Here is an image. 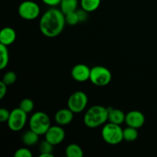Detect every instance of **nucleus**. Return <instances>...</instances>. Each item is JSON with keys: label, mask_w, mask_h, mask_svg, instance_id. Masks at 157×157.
<instances>
[{"label": "nucleus", "mask_w": 157, "mask_h": 157, "mask_svg": "<svg viewBox=\"0 0 157 157\" xmlns=\"http://www.w3.org/2000/svg\"><path fill=\"white\" fill-rule=\"evenodd\" d=\"M65 15L61 9L52 7L40 18L39 29L48 38H55L63 32L65 26Z\"/></svg>", "instance_id": "1"}, {"label": "nucleus", "mask_w": 157, "mask_h": 157, "mask_svg": "<svg viewBox=\"0 0 157 157\" xmlns=\"http://www.w3.org/2000/svg\"><path fill=\"white\" fill-rule=\"evenodd\" d=\"M83 121L86 127L90 129L98 128L104 125L108 121L107 107L101 105L92 106L86 111Z\"/></svg>", "instance_id": "2"}, {"label": "nucleus", "mask_w": 157, "mask_h": 157, "mask_svg": "<svg viewBox=\"0 0 157 157\" xmlns=\"http://www.w3.org/2000/svg\"><path fill=\"white\" fill-rule=\"evenodd\" d=\"M124 129L118 124H106L101 130V136L105 143L110 145H117L124 140Z\"/></svg>", "instance_id": "3"}, {"label": "nucleus", "mask_w": 157, "mask_h": 157, "mask_svg": "<svg viewBox=\"0 0 157 157\" xmlns=\"http://www.w3.org/2000/svg\"><path fill=\"white\" fill-rule=\"evenodd\" d=\"M29 127L39 136L44 135L51 125V120L48 115L42 111H37L29 119Z\"/></svg>", "instance_id": "4"}, {"label": "nucleus", "mask_w": 157, "mask_h": 157, "mask_svg": "<svg viewBox=\"0 0 157 157\" xmlns=\"http://www.w3.org/2000/svg\"><path fill=\"white\" fill-rule=\"evenodd\" d=\"M112 80L111 71L106 67L97 65L90 69V82L95 86L104 87L108 85Z\"/></svg>", "instance_id": "5"}, {"label": "nucleus", "mask_w": 157, "mask_h": 157, "mask_svg": "<svg viewBox=\"0 0 157 157\" xmlns=\"http://www.w3.org/2000/svg\"><path fill=\"white\" fill-rule=\"evenodd\" d=\"M87 95L84 91L78 90L70 95L67 100V107L75 113H81L87 107Z\"/></svg>", "instance_id": "6"}, {"label": "nucleus", "mask_w": 157, "mask_h": 157, "mask_svg": "<svg viewBox=\"0 0 157 157\" xmlns=\"http://www.w3.org/2000/svg\"><path fill=\"white\" fill-rule=\"evenodd\" d=\"M28 113L23 111L19 107L15 108L10 112V116L7 121L9 128L14 132L22 130L28 121Z\"/></svg>", "instance_id": "7"}, {"label": "nucleus", "mask_w": 157, "mask_h": 157, "mask_svg": "<svg viewBox=\"0 0 157 157\" xmlns=\"http://www.w3.org/2000/svg\"><path fill=\"white\" fill-rule=\"evenodd\" d=\"M40 7L35 2L26 0L20 3L18 8V13L25 20H34L40 15Z\"/></svg>", "instance_id": "8"}, {"label": "nucleus", "mask_w": 157, "mask_h": 157, "mask_svg": "<svg viewBox=\"0 0 157 157\" xmlns=\"http://www.w3.org/2000/svg\"><path fill=\"white\" fill-rule=\"evenodd\" d=\"M44 137L46 140L54 146L58 145L64 141L65 138V131L60 125L51 126L44 134Z\"/></svg>", "instance_id": "9"}, {"label": "nucleus", "mask_w": 157, "mask_h": 157, "mask_svg": "<svg viewBox=\"0 0 157 157\" xmlns=\"http://www.w3.org/2000/svg\"><path fill=\"white\" fill-rule=\"evenodd\" d=\"M90 69L84 64H78L74 66L71 71V78L78 82H85L90 80Z\"/></svg>", "instance_id": "10"}, {"label": "nucleus", "mask_w": 157, "mask_h": 157, "mask_svg": "<svg viewBox=\"0 0 157 157\" xmlns=\"http://www.w3.org/2000/svg\"><path fill=\"white\" fill-rule=\"evenodd\" d=\"M145 116L139 110H131L126 113L125 123L129 127L139 129L145 124Z\"/></svg>", "instance_id": "11"}, {"label": "nucleus", "mask_w": 157, "mask_h": 157, "mask_svg": "<svg viewBox=\"0 0 157 157\" xmlns=\"http://www.w3.org/2000/svg\"><path fill=\"white\" fill-rule=\"evenodd\" d=\"M75 113L72 112L70 109L63 108L58 110L55 115V121L58 125L65 126L71 124L74 119Z\"/></svg>", "instance_id": "12"}, {"label": "nucleus", "mask_w": 157, "mask_h": 157, "mask_svg": "<svg viewBox=\"0 0 157 157\" xmlns=\"http://www.w3.org/2000/svg\"><path fill=\"white\" fill-rule=\"evenodd\" d=\"M16 39V32L11 27H5L0 32V44L9 46Z\"/></svg>", "instance_id": "13"}, {"label": "nucleus", "mask_w": 157, "mask_h": 157, "mask_svg": "<svg viewBox=\"0 0 157 157\" xmlns=\"http://www.w3.org/2000/svg\"><path fill=\"white\" fill-rule=\"evenodd\" d=\"M108 110V121L110 123L121 125L125 123L126 114L123 110L117 108H113L112 107H107Z\"/></svg>", "instance_id": "14"}, {"label": "nucleus", "mask_w": 157, "mask_h": 157, "mask_svg": "<svg viewBox=\"0 0 157 157\" xmlns=\"http://www.w3.org/2000/svg\"><path fill=\"white\" fill-rule=\"evenodd\" d=\"M38 138H39V135L37 134L35 132L30 129L23 133L21 136V141L27 147H32L38 142Z\"/></svg>", "instance_id": "15"}, {"label": "nucleus", "mask_w": 157, "mask_h": 157, "mask_svg": "<svg viewBox=\"0 0 157 157\" xmlns=\"http://www.w3.org/2000/svg\"><path fill=\"white\" fill-rule=\"evenodd\" d=\"M60 9L64 15L77 10L78 0H61L60 2Z\"/></svg>", "instance_id": "16"}, {"label": "nucleus", "mask_w": 157, "mask_h": 157, "mask_svg": "<svg viewBox=\"0 0 157 157\" xmlns=\"http://www.w3.org/2000/svg\"><path fill=\"white\" fill-rule=\"evenodd\" d=\"M65 156L67 157H83L84 151L78 144H71L66 147Z\"/></svg>", "instance_id": "17"}, {"label": "nucleus", "mask_w": 157, "mask_h": 157, "mask_svg": "<svg viewBox=\"0 0 157 157\" xmlns=\"http://www.w3.org/2000/svg\"><path fill=\"white\" fill-rule=\"evenodd\" d=\"M101 0H81V9L87 12L96 11L100 7Z\"/></svg>", "instance_id": "18"}, {"label": "nucleus", "mask_w": 157, "mask_h": 157, "mask_svg": "<svg viewBox=\"0 0 157 157\" xmlns=\"http://www.w3.org/2000/svg\"><path fill=\"white\" fill-rule=\"evenodd\" d=\"M8 46L0 44V69L3 70L9 62V54Z\"/></svg>", "instance_id": "19"}, {"label": "nucleus", "mask_w": 157, "mask_h": 157, "mask_svg": "<svg viewBox=\"0 0 157 157\" xmlns=\"http://www.w3.org/2000/svg\"><path fill=\"white\" fill-rule=\"evenodd\" d=\"M123 135L124 140L127 142H133L138 138V129L127 126V127L124 129Z\"/></svg>", "instance_id": "20"}, {"label": "nucleus", "mask_w": 157, "mask_h": 157, "mask_svg": "<svg viewBox=\"0 0 157 157\" xmlns=\"http://www.w3.org/2000/svg\"><path fill=\"white\" fill-rule=\"evenodd\" d=\"M34 107H35V104H34L33 101L29 98H25L20 102L19 108L27 113H31L34 110Z\"/></svg>", "instance_id": "21"}, {"label": "nucleus", "mask_w": 157, "mask_h": 157, "mask_svg": "<svg viewBox=\"0 0 157 157\" xmlns=\"http://www.w3.org/2000/svg\"><path fill=\"white\" fill-rule=\"evenodd\" d=\"M64 15H65L66 24L69 25H76L77 24L80 22L79 16H78L77 10L75 12H69Z\"/></svg>", "instance_id": "22"}, {"label": "nucleus", "mask_w": 157, "mask_h": 157, "mask_svg": "<svg viewBox=\"0 0 157 157\" xmlns=\"http://www.w3.org/2000/svg\"><path fill=\"white\" fill-rule=\"evenodd\" d=\"M17 75L14 71H8L3 75L2 81L5 83L6 85H12L16 81Z\"/></svg>", "instance_id": "23"}, {"label": "nucleus", "mask_w": 157, "mask_h": 157, "mask_svg": "<svg viewBox=\"0 0 157 157\" xmlns=\"http://www.w3.org/2000/svg\"><path fill=\"white\" fill-rule=\"evenodd\" d=\"M54 145L44 140V141L40 144L39 145V151L41 153H53Z\"/></svg>", "instance_id": "24"}, {"label": "nucleus", "mask_w": 157, "mask_h": 157, "mask_svg": "<svg viewBox=\"0 0 157 157\" xmlns=\"http://www.w3.org/2000/svg\"><path fill=\"white\" fill-rule=\"evenodd\" d=\"M15 157H32V153L30 150L26 147H21L15 152Z\"/></svg>", "instance_id": "25"}, {"label": "nucleus", "mask_w": 157, "mask_h": 157, "mask_svg": "<svg viewBox=\"0 0 157 157\" xmlns=\"http://www.w3.org/2000/svg\"><path fill=\"white\" fill-rule=\"evenodd\" d=\"M10 112L11 111H9L7 109L4 108V107L0 109V121L2 123H7L9 116H10Z\"/></svg>", "instance_id": "26"}, {"label": "nucleus", "mask_w": 157, "mask_h": 157, "mask_svg": "<svg viewBox=\"0 0 157 157\" xmlns=\"http://www.w3.org/2000/svg\"><path fill=\"white\" fill-rule=\"evenodd\" d=\"M77 12L78 14V16H79V19H80V22H84L87 19V14L89 12H86L85 10H84L83 9H77Z\"/></svg>", "instance_id": "27"}, {"label": "nucleus", "mask_w": 157, "mask_h": 157, "mask_svg": "<svg viewBox=\"0 0 157 157\" xmlns=\"http://www.w3.org/2000/svg\"><path fill=\"white\" fill-rule=\"evenodd\" d=\"M7 87L3 81H0V99H3L5 96L7 94Z\"/></svg>", "instance_id": "28"}, {"label": "nucleus", "mask_w": 157, "mask_h": 157, "mask_svg": "<svg viewBox=\"0 0 157 157\" xmlns=\"http://www.w3.org/2000/svg\"><path fill=\"white\" fill-rule=\"evenodd\" d=\"M41 1L47 6H51V7H55L57 6H59L61 0H41Z\"/></svg>", "instance_id": "29"}, {"label": "nucleus", "mask_w": 157, "mask_h": 157, "mask_svg": "<svg viewBox=\"0 0 157 157\" xmlns=\"http://www.w3.org/2000/svg\"><path fill=\"white\" fill-rule=\"evenodd\" d=\"M39 157H54L53 153H41Z\"/></svg>", "instance_id": "30"}]
</instances>
